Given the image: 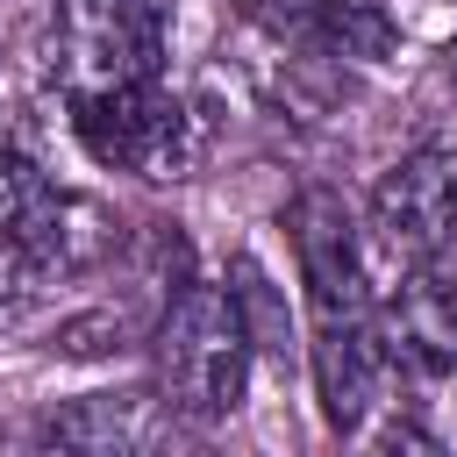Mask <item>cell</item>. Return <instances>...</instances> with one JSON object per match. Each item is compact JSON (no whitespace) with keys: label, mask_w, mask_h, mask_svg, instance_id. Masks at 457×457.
Returning <instances> with one entry per match:
<instances>
[{"label":"cell","mask_w":457,"mask_h":457,"mask_svg":"<svg viewBox=\"0 0 457 457\" xmlns=\"http://www.w3.org/2000/svg\"><path fill=\"white\" fill-rule=\"evenodd\" d=\"M164 36H171L164 0H57V21H50L57 79L71 100L143 86L164 71Z\"/></svg>","instance_id":"3"},{"label":"cell","mask_w":457,"mask_h":457,"mask_svg":"<svg viewBox=\"0 0 457 457\" xmlns=\"http://www.w3.org/2000/svg\"><path fill=\"white\" fill-rule=\"evenodd\" d=\"M286 236H293V264H300V286H307L314 336L378 321V300H371V278H364V236H357L336 186H300L293 207H286Z\"/></svg>","instance_id":"4"},{"label":"cell","mask_w":457,"mask_h":457,"mask_svg":"<svg viewBox=\"0 0 457 457\" xmlns=\"http://www.w3.org/2000/svg\"><path fill=\"white\" fill-rule=\"evenodd\" d=\"M307 36L328 57H343V64H378V57L400 50V29H393L386 0H321L314 21H307Z\"/></svg>","instance_id":"8"},{"label":"cell","mask_w":457,"mask_h":457,"mask_svg":"<svg viewBox=\"0 0 457 457\" xmlns=\"http://www.w3.org/2000/svg\"><path fill=\"white\" fill-rule=\"evenodd\" d=\"M378 328H386L393 371L450 378L457 371V278L436 264H414L400 278V293L378 307Z\"/></svg>","instance_id":"6"},{"label":"cell","mask_w":457,"mask_h":457,"mask_svg":"<svg viewBox=\"0 0 457 457\" xmlns=\"http://www.w3.org/2000/svg\"><path fill=\"white\" fill-rule=\"evenodd\" d=\"M136 336H143V321L129 307H93L57 328V350L64 357H114V350H136Z\"/></svg>","instance_id":"11"},{"label":"cell","mask_w":457,"mask_h":457,"mask_svg":"<svg viewBox=\"0 0 457 457\" xmlns=\"http://www.w3.org/2000/svg\"><path fill=\"white\" fill-rule=\"evenodd\" d=\"M450 57H457V36H450Z\"/></svg>","instance_id":"12"},{"label":"cell","mask_w":457,"mask_h":457,"mask_svg":"<svg viewBox=\"0 0 457 457\" xmlns=\"http://www.w3.org/2000/svg\"><path fill=\"white\" fill-rule=\"evenodd\" d=\"M71 129H79V143H86L100 164L136 171V179H150V186L193 179L200 157H207V114H200V100L171 93L164 79L71 100Z\"/></svg>","instance_id":"2"},{"label":"cell","mask_w":457,"mask_h":457,"mask_svg":"<svg viewBox=\"0 0 457 457\" xmlns=\"http://www.w3.org/2000/svg\"><path fill=\"white\" fill-rule=\"evenodd\" d=\"M364 236H371L378 264H393V271L436 264V250L457 236V150H443V143L407 150L378 179Z\"/></svg>","instance_id":"5"},{"label":"cell","mask_w":457,"mask_h":457,"mask_svg":"<svg viewBox=\"0 0 457 457\" xmlns=\"http://www.w3.org/2000/svg\"><path fill=\"white\" fill-rule=\"evenodd\" d=\"M57 207H64V186H57L36 157H21V150L0 143V236L43 243L50 221H57Z\"/></svg>","instance_id":"9"},{"label":"cell","mask_w":457,"mask_h":457,"mask_svg":"<svg viewBox=\"0 0 457 457\" xmlns=\"http://www.w3.org/2000/svg\"><path fill=\"white\" fill-rule=\"evenodd\" d=\"M171 407L164 393H86L71 407H50L36 443L50 450H93V457H121V450H150L171 436Z\"/></svg>","instance_id":"7"},{"label":"cell","mask_w":457,"mask_h":457,"mask_svg":"<svg viewBox=\"0 0 457 457\" xmlns=\"http://www.w3.org/2000/svg\"><path fill=\"white\" fill-rule=\"evenodd\" d=\"M50 286H57V271H50L29 243L0 236V336L29 328V321L50 307Z\"/></svg>","instance_id":"10"},{"label":"cell","mask_w":457,"mask_h":457,"mask_svg":"<svg viewBox=\"0 0 457 457\" xmlns=\"http://www.w3.org/2000/svg\"><path fill=\"white\" fill-rule=\"evenodd\" d=\"M250 357H257V336L236 293L207 278H179L164 314L150 321V371L164 407L179 421H228L250 393Z\"/></svg>","instance_id":"1"}]
</instances>
